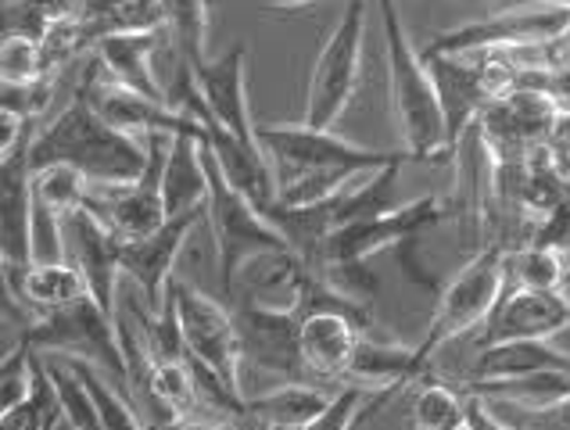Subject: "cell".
Segmentation results:
<instances>
[{"label":"cell","instance_id":"obj_1","mask_svg":"<svg viewBox=\"0 0 570 430\" xmlns=\"http://www.w3.org/2000/svg\"><path fill=\"white\" fill-rule=\"evenodd\" d=\"M148 140L129 137L122 129L108 126L87 101L83 87L55 111V119L40 123V134L29 147V173L47 165H72L94 187H126L137 184L148 169Z\"/></svg>","mask_w":570,"mask_h":430},{"label":"cell","instance_id":"obj_2","mask_svg":"<svg viewBox=\"0 0 570 430\" xmlns=\"http://www.w3.org/2000/svg\"><path fill=\"white\" fill-rule=\"evenodd\" d=\"M381 4V29H384V61H387V101L395 134L402 137V152L416 162L449 158L445 115L438 101L434 76L428 58L416 51L395 0H377Z\"/></svg>","mask_w":570,"mask_h":430},{"label":"cell","instance_id":"obj_3","mask_svg":"<svg viewBox=\"0 0 570 430\" xmlns=\"http://www.w3.org/2000/svg\"><path fill=\"white\" fill-rule=\"evenodd\" d=\"M507 287H510L507 244L481 247V252L449 280L445 291L438 294L428 330H423V341L416 344V359L423 373H428L431 359L442 352L445 344L460 341L470 330H478L481 323L492 320V312L502 302Z\"/></svg>","mask_w":570,"mask_h":430},{"label":"cell","instance_id":"obj_4","mask_svg":"<svg viewBox=\"0 0 570 430\" xmlns=\"http://www.w3.org/2000/svg\"><path fill=\"white\" fill-rule=\"evenodd\" d=\"M22 341L37 352L87 362L94 370H108L122 384L134 380L119 320L97 305L90 294L58 312L37 316L29 326H22Z\"/></svg>","mask_w":570,"mask_h":430},{"label":"cell","instance_id":"obj_5","mask_svg":"<svg viewBox=\"0 0 570 430\" xmlns=\"http://www.w3.org/2000/svg\"><path fill=\"white\" fill-rule=\"evenodd\" d=\"M363 43H366V0H345L341 19L331 37L323 40L320 55L308 69L305 82V111L302 123L334 129L348 111L363 76Z\"/></svg>","mask_w":570,"mask_h":430},{"label":"cell","instance_id":"obj_6","mask_svg":"<svg viewBox=\"0 0 570 430\" xmlns=\"http://www.w3.org/2000/svg\"><path fill=\"white\" fill-rule=\"evenodd\" d=\"M208 176H212V187H208L205 219L212 226V241H216L223 294H226V302H230L234 280L244 262L255 258L258 252H276V247H291V244L281 229L269 223V215L263 208H255L248 197L223 176L219 162L212 152H208Z\"/></svg>","mask_w":570,"mask_h":430},{"label":"cell","instance_id":"obj_7","mask_svg":"<svg viewBox=\"0 0 570 430\" xmlns=\"http://www.w3.org/2000/svg\"><path fill=\"white\" fill-rule=\"evenodd\" d=\"M442 219H445V202L438 194H423V197H413V202H405L399 208H387L381 215H370V219L334 229V234L316 247V255H308L302 262L308 270L366 266L373 255L420 237L423 229L438 226Z\"/></svg>","mask_w":570,"mask_h":430},{"label":"cell","instance_id":"obj_8","mask_svg":"<svg viewBox=\"0 0 570 430\" xmlns=\"http://www.w3.org/2000/svg\"><path fill=\"white\" fill-rule=\"evenodd\" d=\"M258 144L266 147L276 169H345V173H377L387 165H399L405 152H381L363 147L337 129H320L308 123H263Z\"/></svg>","mask_w":570,"mask_h":430},{"label":"cell","instance_id":"obj_9","mask_svg":"<svg viewBox=\"0 0 570 430\" xmlns=\"http://www.w3.org/2000/svg\"><path fill=\"white\" fill-rule=\"evenodd\" d=\"M570 26V4H510L488 19L431 37L423 55H499L549 43Z\"/></svg>","mask_w":570,"mask_h":430},{"label":"cell","instance_id":"obj_10","mask_svg":"<svg viewBox=\"0 0 570 430\" xmlns=\"http://www.w3.org/2000/svg\"><path fill=\"white\" fill-rule=\"evenodd\" d=\"M169 297L176 305V320H180V334L187 344V359L202 362L205 370H212L230 391H237L240 399H248L240 384V334H237V320L234 309H226L216 302L212 294L184 284V280H173Z\"/></svg>","mask_w":570,"mask_h":430},{"label":"cell","instance_id":"obj_11","mask_svg":"<svg viewBox=\"0 0 570 430\" xmlns=\"http://www.w3.org/2000/svg\"><path fill=\"white\" fill-rule=\"evenodd\" d=\"M79 87H83L87 101L94 105V111L101 115L108 126L122 129L129 137H176V134H205V123L190 119L187 111L173 108L166 101H151V97H144L137 90L122 87V82L108 79L101 72V61L97 55H87V76L79 79Z\"/></svg>","mask_w":570,"mask_h":430},{"label":"cell","instance_id":"obj_12","mask_svg":"<svg viewBox=\"0 0 570 430\" xmlns=\"http://www.w3.org/2000/svg\"><path fill=\"white\" fill-rule=\"evenodd\" d=\"M552 119H557V108L549 97L520 87L481 111L478 144L492 165H520L531 158V152L546 147Z\"/></svg>","mask_w":570,"mask_h":430},{"label":"cell","instance_id":"obj_13","mask_svg":"<svg viewBox=\"0 0 570 430\" xmlns=\"http://www.w3.org/2000/svg\"><path fill=\"white\" fill-rule=\"evenodd\" d=\"M169 140L166 134L148 137V169L137 179V184L126 187H94L90 184V202L101 219L116 229L122 241H140L155 234L169 223V208H166V190H161V176H166V158H169Z\"/></svg>","mask_w":570,"mask_h":430},{"label":"cell","instance_id":"obj_14","mask_svg":"<svg viewBox=\"0 0 570 430\" xmlns=\"http://www.w3.org/2000/svg\"><path fill=\"white\" fill-rule=\"evenodd\" d=\"M234 320L240 334V355L252 362L258 373L276 377L281 384L291 380H308L316 384L305 370L302 359V316L287 309H266L252 302H234Z\"/></svg>","mask_w":570,"mask_h":430},{"label":"cell","instance_id":"obj_15","mask_svg":"<svg viewBox=\"0 0 570 430\" xmlns=\"http://www.w3.org/2000/svg\"><path fill=\"white\" fill-rule=\"evenodd\" d=\"M65 247H69L72 266L83 273L94 302L119 320L122 237L94 208H79L65 215Z\"/></svg>","mask_w":570,"mask_h":430},{"label":"cell","instance_id":"obj_16","mask_svg":"<svg viewBox=\"0 0 570 430\" xmlns=\"http://www.w3.org/2000/svg\"><path fill=\"white\" fill-rule=\"evenodd\" d=\"M205 212L173 215V219L140 241H122V276L137 284L144 309L161 312L169 297V284L176 280V258H180L190 229L198 226Z\"/></svg>","mask_w":570,"mask_h":430},{"label":"cell","instance_id":"obj_17","mask_svg":"<svg viewBox=\"0 0 570 430\" xmlns=\"http://www.w3.org/2000/svg\"><path fill=\"white\" fill-rule=\"evenodd\" d=\"M570 330V294L567 291H528L507 287L492 320L484 323L481 344L499 341H549Z\"/></svg>","mask_w":570,"mask_h":430},{"label":"cell","instance_id":"obj_18","mask_svg":"<svg viewBox=\"0 0 570 430\" xmlns=\"http://www.w3.org/2000/svg\"><path fill=\"white\" fill-rule=\"evenodd\" d=\"M423 58H428L438 101H442L445 137L452 155L466 137V129H478L481 111L492 105V90H488L481 58H460V55H423Z\"/></svg>","mask_w":570,"mask_h":430},{"label":"cell","instance_id":"obj_19","mask_svg":"<svg viewBox=\"0 0 570 430\" xmlns=\"http://www.w3.org/2000/svg\"><path fill=\"white\" fill-rule=\"evenodd\" d=\"M302 316V359L305 370L316 384H334V380H348L352 359L366 326L341 309H305Z\"/></svg>","mask_w":570,"mask_h":430},{"label":"cell","instance_id":"obj_20","mask_svg":"<svg viewBox=\"0 0 570 430\" xmlns=\"http://www.w3.org/2000/svg\"><path fill=\"white\" fill-rule=\"evenodd\" d=\"M313 273L291 247H276V252H258L237 270L230 302H252L266 309H287L302 312Z\"/></svg>","mask_w":570,"mask_h":430},{"label":"cell","instance_id":"obj_21","mask_svg":"<svg viewBox=\"0 0 570 430\" xmlns=\"http://www.w3.org/2000/svg\"><path fill=\"white\" fill-rule=\"evenodd\" d=\"M205 144H208V152L216 155L223 176L230 179L255 208H263L269 215L276 202H281V173H276L266 147L244 144L219 126H205Z\"/></svg>","mask_w":570,"mask_h":430},{"label":"cell","instance_id":"obj_22","mask_svg":"<svg viewBox=\"0 0 570 430\" xmlns=\"http://www.w3.org/2000/svg\"><path fill=\"white\" fill-rule=\"evenodd\" d=\"M32 223H37V194L22 155L0 165V262L4 266H32Z\"/></svg>","mask_w":570,"mask_h":430},{"label":"cell","instance_id":"obj_23","mask_svg":"<svg viewBox=\"0 0 570 430\" xmlns=\"http://www.w3.org/2000/svg\"><path fill=\"white\" fill-rule=\"evenodd\" d=\"M173 43L169 29H148V32H122V37H108L94 47L97 61H101V72L108 79L122 82V87L137 90L151 101H166L169 94L161 87V79L155 76V51L161 43Z\"/></svg>","mask_w":570,"mask_h":430},{"label":"cell","instance_id":"obj_24","mask_svg":"<svg viewBox=\"0 0 570 430\" xmlns=\"http://www.w3.org/2000/svg\"><path fill=\"white\" fill-rule=\"evenodd\" d=\"M4 287H8V305L29 309V316H47L65 305L87 297V280L72 262H32L29 270L4 266Z\"/></svg>","mask_w":570,"mask_h":430},{"label":"cell","instance_id":"obj_25","mask_svg":"<svg viewBox=\"0 0 570 430\" xmlns=\"http://www.w3.org/2000/svg\"><path fill=\"white\" fill-rule=\"evenodd\" d=\"M208 147L205 134H176L169 140L166 176H161V190H166V208L173 215L205 212L208 205Z\"/></svg>","mask_w":570,"mask_h":430},{"label":"cell","instance_id":"obj_26","mask_svg":"<svg viewBox=\"0 0 570 430\" xmlns=\"http://www.w3.org/2000/svg\"><path fill=\"white\" fill-rule=\"evenodd\" d=\"M331 402H334V391H323V384L291 380V384H281L266 394L248 399V420L263 427H281V430H305L331 409Z\"/></svg>","mask_w":570,"mask_h":430},{"label":"cell","instance_id":"obj_27","mask_svg":"<svg viewBox=\"0 0 570 430\" xmlns=\"http://www.w3.org/2000/svg\"><path fill=\"white\" fill-rule=\"evenodd\" d=\"M549 370H570V355L557 352L549 341H499L481 344L466 380H517Z\"/></svg>","mask_w":570,"mask_h":430},{"label":"cell","instance_id":"obj_28","mask_svg":"<svg viewBox=\"0 0 570 430\" xmlns=\"http://www.w3.org/2000/svg\"><path fill=\"white\" fill-rule=\"evenodd\" d=\"M455 388L463 394H478V399L513 402L528 412H557L570 399V370H549L517 380H460Z\"/></svg>","mask_w":570,"mask_h":430},{"label":"cell","instance_id":"obj_29","mask_svg":"<svg viewBox=\"0 0 570 430\" xmlns=\"http://www.w3.org/2000/svg\"><path fill=\"white\" fill-rule=\"evenodd\" d=\"M79 22H83L87 43L94 51L108 37L166 29V8H161V0H83Z\"/></svg>","mask_w":570,"mask_h":430},{"label":"cell","instance_id":"obj_30","mask_svg":"<svg viewBox=\"0 0 570 430\" xmlns=\"http://www.w3.org/2000/svg\"><path fill=\"white\" fill-rule=\"evenodd\" d=\"M148 391H151V399L169 412V420L202 412V391H198V377H194L190 359L148 362Z\"/></svg>","mask_w":570,"mask_h":430},{"label":"cell","instance_id":"obj_31","mask_svg":"<svg viewBox=\"0 0 570 430\" xmlns=\"http://www.w3.org/2000/svg\"><path fill=\"white\" fill-rule=\"evenodd\" d=\"M507 276L510 287L528 291H563L567 287V255L552 252L539 244H517L513 252L507 247Z\"/></svg>","mask_w":570,"mask_h":430},{"label":"cell","instance_id":"obj_32","mask_svg":"<svg viewBox=\"0 0 570 430\" xmlns=\"http://www.w3.org/2000/svg\"><path fill=\"white\" fill-rule=\"evenodd\" d=\"M463 423H466V394L455 384H442V380H420L410 405V427L455 430Z\"/></svg>","mask_w":570,"mask_h":430},{"label":"cell","instance_id":"obj_33","mask_svg":"<svg viewBox=\"0 0 570 430\" xmlns=\"http://www.w3.org/2000/svg\"><path fill=\"white\" fill-rule=\"evenodd\" d=\"M161 8L180 58L190 69L208 61V0H161Z\"/></svg>","mask_w":570,"mask_h":430},{"label":"cell","instance_id":"obj_34","mask_svg":"<svg viewBox=\"0 0 570 430\" xmlns=\"http://www.w3.org/2000/svg\"><path fill=\"white\" fill-rule=\"evenodd\" d=\"M83 14V0H8L4 4V32L43 40L61 22Z\"/></svg>","mask_w":570,"mask_h":430},{"label":"cell","instance_id":"obj_35","mask_svg":"<svg viewBox=\"0 0 570 430\" xmlns=\"http://www.w3.org/2000/svg\"><path fill=\"white\" fill-rule=\"evenodd\" d=\"M281 173V202L276 208H308L345 190L355 176L363 173H345V169H276Z\"/></svg>","mask_w":570,"mask_h":430},{"label":"cell","instance_id":"obj_36","mask_svg":"<svg viewBox=\"0 0 570 430\" xmlns=\"http://www.w3.org/2000/svg\"><path fill=\"white\" fill-rule=\"evenodd\" d=\"M32 194L43 208H51L55 215H72L79 208H87L90 202V179L72 169V165H47V169L32 173Z\"/></svg>","mask_w":570,"mask_h":430},{"label":"cell","instance_id":"obj_37","mask_svg":"<svg viewBox=\"0 0 570 430\" xmlns=\"http://www.w3.org/2000/svg\"><path fill=\"white\" fill-rule=\"evenodd\" d=\"M51 76L47 69V55L43 43L22 37V32H4V43H0V82L4 87H32Z\"/></svg>","mask_w":570,"mask_h":430},{"label":"cell","instance_id":"obj_38","mask_svg":"<svg viewBox=\"0 0 570 430\" xmlns=\"http://www.w3.org/2000/svg\"><path fill=\"white\" fill-rule=\"evenodd\" d=\"M47 370L55 377V388L61 394V409H65V420H69L76 430H105L101 427V412H97V402L90 388L83 384V377L72 370L69 359H58L51 362L47 359Z\"/></svg>","mask_w":570,"mask_h":430},{"label":"cell","instance_id":"obj_39","mask_svg":"<svg viewBox=\"0 0 570 430\" xmlns=\"http://www.w3.org/2000/svg\"><path fill=\"white\" fill-rule=\"evenodd\" d=\"M395 394L399 391H373L363 384H348L345 391H334L331 409L305 430H355V423L366 417V409H381L387 405V399H395Z\"/></svg>","mask_w":570,"mask_h":430},{"label":"cell","instance_id":"obj_40","mask_svg":"<svg viewBox=\"0 0 570 430\" xmlns=\"http://www.w3.org/2000/svg\"><path fill=\"white\" fill-rule=\"evenodd\" d=\"M69 362H72V370L83 377V384L90 388L94 402H97V412H101V427L105 430H148V427L140 423L137 409L129 405L101 373H97L94 367H87V362H76V359H69Z\"/></svg>","mask_w":570,"mask_h":430},{"label":"cell","instance_id":"obj_41","mask_svg":"<svg viewBox=\"0 0 570 430\" xmlns=\"http://www.w3.org/2000/svg\"><path fill=\"white\" fill-rule=\"evenodd\" d=\"M37 362H40V352L29 349L26 341H19L4 355V362H0V412L22 405L29 394H32V380H37Z\"/></svg>","mask_w":570,"mask_h":430},{"label":"cell","instance_id":"obj_42","mask_svg":"<svg viewBox=\"0 0 570 430\" xmlns=\"http://www.w3.org/2000/svg\"><path fill=\"white\" fill-rule=\"evenodd\" d=\"M524 244L552 247V252H560V255H567V258H570V197H567V202H563L557 212L546 215V219L531 229Z\"/></svg>","mask_w":570,"mask_h":430},{"label":"cell","instance_id":"obj_43","mask_svg":"<svg viewBox=\"0 0 570 430\" xmlns=\"http://www.w3.org/2000/svg\"><path fill=\"white\" fill-rule=\"evenodd\" d=\"M546 152L570 173V111H557V119H552L549 137H546Z\"/></svg>","mask_w":570,"mask_h":430},{"label":"cell","instance_id":"obj_44","mask_svg":"<svg viewBox=\"0 0 570 430\" xmlns=\"http://www.w3.org/2000/svg\"><path fill=\"white\" fill-rule=\"evenodd\" d=\"M466 423L470 430H520L495 420L492 409H488V399H478V394H466Z\"/></svg>","mask_w":570,"mask_h":430},{"label":"cell","instance_id":"obj_45","mask_svg":"<svg viewBox=\"0 0 570 430\" xmlns=\"http://www.w3.org/2000/svg\"><path fill=\"white\" fill-rule=\"evenodd\" d=\"M161 430H237V427L226 420H208L202 412H190V417H173Z\"/></svg>","mask_w":570,"mask_h":430},{"label":"cell","instance_id":"obj_46","mask_svg":"<svg viewBox=\"0 0 570 430\" xmlns=\"http://www.w3.org/2000/svg\"><path fill=\"white\" fill-rule=\"evenodd\" d=\"M269 4H276V8H305V4H313V0H269Z\"/></svg>","mask_w":570,"mask_h":430},{"label":"cell","instance_id":"obj_47","mask_svg":"<svg viewBox=\"0 0 570 430\" xmlns=\"http://www.w3.org/2000/svg\"><path fill=\"white\" fill-rule=\"evenodd\" d=\"M557 412H560V417H563V420H567V423H570V399H567V402H563V405H560V409H557Z\"/></svg>","mask_w":570,"mask_h":430},{"label":"cell","instance_id":"obj_48","mask_svg":"<svg viewBox=\"0 0 570 430\" xmlns=\"http://www.w3.org/2000/svg\"><path fill=\"white\" fill-rule=\"evenodd\" d=\"M51 430H76V427H72L69 420H61V423H58V427H51Z\"/></svg>","mask_w":570,"mask_h":430},{"label":"cell","instance_id":"obj_49","mask_svg":"<svg viewBox=\"0 0 570 430\" xmlns=\"http://www.w3.org/2000/svg\"><path fill=\"white\" fill-rule=\"evenodd\" d=\"M255 430H281V427H263V423H255Z\"/></svg>","mask_w":570,"mask_h":430},{"label":"cell","instance_id":"obj_50","mask_svg":"<svg viewBox=\"0 0 570 430\" xmlns=\"http://www.w3.org/2000/svg\"><path fill=\"white\" fill-rule=\"evenodd\" d=\"M455 430H470V423H463V427H455Z\"/></svg>","mask_w":570,"mask_h":430},{"label":"cell","instance_id":"obj_51","mask_svg":"<svg viewBox=\"0 0 570 430\" xmlns=\"http://www.w3.org/2000/svg\"><path fill=\"white\" fill-rule=\"evenodd\" d=\"M520 430H528V427H520Z\"/></svg>","mask_w":570,"mask_h":430}]
</instances>
